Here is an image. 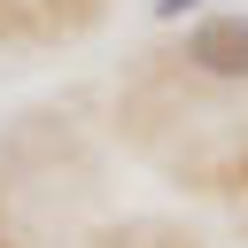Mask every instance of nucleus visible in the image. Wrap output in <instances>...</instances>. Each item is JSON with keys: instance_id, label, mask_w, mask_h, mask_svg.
Instances as JSON below:
<instances>
[{"instance_id": "f257e3e1", "label": "nucleus", "mask_w": 248, "mask_h": 248, "mask_svg": "<svg viewBox=\"0 0 248 248\" xmlns=\"http://www.w3.org/2000/svg\"><path fill=\"white\" fill-rule=\"evenodd\" d=\"M186 62L209 78H248V16H202L186 31Z\"/></svg>"}, {"instance_id": "f03ea898", "label": "nucleus", "mask_w": 248, "mask_h": 248, "mask_svg": "<svg viewBox=\"0 0 248 248\" xmlns=\"http://www.w3.org/2000/svg\"><path fill=\"white\" fill-rule=\"evenodd\" d=\"M186 8H194V0H155V16H186Z\"/></svg>"}]
</instances>
